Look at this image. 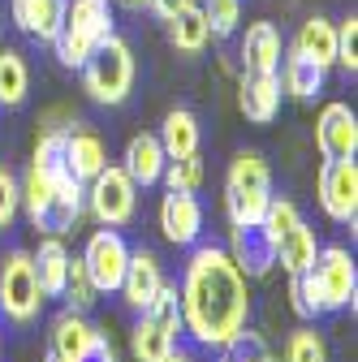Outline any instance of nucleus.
Returning a JSON list of instances; mask_svg holds the SVG:
<instances>
[{
    "instance_id": "obj_1",
    "label": "nucleus",
    "mask_w": 358,
    "mask_h": 362,
    "mask_svg": "<svg viewBox=\"0 0 358 362\" xmlns=\"http://www.w3.org/2000/svg\"><path fill=\"white\" fill-rule=\"evenodd\" d=\"M177 302H182V332H190L203 349H225V341L250 320L246 276L220 246L190 250Z\"/></svg>"
},
{
    "instance_id": "obj_2",
    "label": "nucleus",
    "mask_w": 358,
    "mask_h": 362,
    "mask_svg": "<svg viewBox=\"0 0 358 362\" xmlns=\"http://www.w3.org/2000/svg\"><path fill=\"white\" fill-rule=\"evenodd\" d=\"M108 35H112L108 0H69V5H61V22H57V35H52L57 61L69 65V69H82L86 57H91Z\"/></svg>"
},
{
    "instance_id": "obj_30",
    "label": "nucleus",
    "mask_w": 358,
    "mask_h": 362,
    "mask_svg": "<svg viewBox=\"0 0 358 362\" xmlns=\"http://www.w3.org/2000/svg\"><path fill=\"white\" fill-rule=\"evenodd\" d=\"M160 181L168 190H199L203 186V160H199V151L195 156H182V160H164V173H160Z\"/></svg>"
},
{
    "instance_id": "obj_18",
    "label": "nucleus",
    "mask_w": 358,
    "mask_h": 362,
    "mask_svg": "<svg viewBox=\"0 0 358 362\" xmlns=\"http://www.w3.org/2000/svg\"><path fill=\"white\" fill-rule=\"evenodd\" d=\"M30 263H35L39 293H43V298H61V289H65V267H69V250H65V242H61L57 233H52V238H43L39 250L30 255Z\"/></svg>"
},
{
    "instance_id": "obj_26",
    "label": "nucleus",
    "mask_w": 358,
    "mask_h": 362,
    "mask_svg": "<svg viewBox=\"0 0 358 362\" xmlns=\"http://www.w3.org/2000/svg\"><path fill=\"white\" fill-rule=\"evenodd\" d=\"M91 337H96V328L86 324V315L82 310H65V315H57V324H52V354H61L65 362H74L86 349Z\"/></svg>"
},
{
    "instance_id": "obj_41",
    "label": "nucleus",
    "mask_w": 358,
    "mask_h": 362,
    "mask_svg": "<svg viewBox=\"0 0 358 362\" xmlns=\"http://www.w3.org/2000/svg\"><path fill=\"white\" fill-rule=\"evenodd\" d=\"M43 362H65V358H61V354H52V349H48V358H43Z\"/></svg>"
},
{
    "instance_id": "obj_7",
    "label": "nucleus",
    "mask_w": 358,
    "mask_h": 362,
    "mask_svg": "<svg viewBox=\"0 0 358 362\" xmlns=\"http://www.w3.org/2000/svg\"><path fill=\"white\" fill-rule=\"evenodd\" d=\"M43 306L39 281H35V263L26 250H9L0 259V310L9 315L13 324H30Z\"/></svg>"
},
{
    "instance_id": "obj_3",
    "label": "nucleus",
    "mask_w": 358,
    "mask_h": 362,
    "mask_svg": "<svg viewBox=\"0 0 358 362\" xmlns=\"http://www.w3.org/2000/svg\"><path fill=\"white\" fill-rule=\"evenodd\" d=\"M272 203V173L259 151H238L225 173V211L229 224H259Z\"/></svg>"
},
{
    "instance_id": "obj_12",
    "label": "nucleus",
    "mask_w": 358,
    "mask_h": 362,
    "mask_svg": "<svg viewBox=\"0 0 358 362\" xmlns=\"http://www.w3.org/2000/svg\"><path fill=\"white\" fill-rule=\"evenodd\" d=\"M160 229L173 246H195L203 233V207L190 190H168L160 203Z\"/></svg>"
},
{
    "instance_id": "obj_13",
    "label": "nucleus",
    "mask_w": 358,
    "mask_h": 362,
    "mask_svg": "<svg viewBox=\"0 0 358 362\" xmlns=\"http://www.w3.org/2000/svg\"><path fill=\"white\" fill-rule=\"evenodd\" d=\"M164 289V272H160V259L147 255V250H129V263H125V276H121V298L129 310H147L156 302V293Z\"/></svg>"
},
{
    "instance_id": "obj_10",
    "label": "nucleus",
    "mask_w": 358,
    "mask_h": 362,
    "mask_svg": "<svg viewBox=\"0 0 358 362\" xmlns=\"http://www.w3.org/2000/svg\"><path fill=\"white\" fill-rule=\"evenodd\" d=\"M316 147L324 160H354L358 151V117L350 104H324L320 121H316Z\"/></svg>"
},
{
    "instance_id": "obj_40",
    "label": "nucleus",
    "mask_w": 358,
    "mask_h": 362,
    "mask_svg": "<svg viewBox=\"0 0 358 362\" xmlns=\"http://www.w3.org/2000/svg\"><path fill=\"white\" fill-rule=\"evenodd\" d=\"M121 5H129V9H143V5H147V0H121Z\"/></svg>"
},
{
    "instance_id": "obj_20",
    "label": "nucleus",
    "mask_w": 358,
    "mask_h": 362,
    "mask_svg": "<svg viewBox=\"0 0 358 362\" xmlns=\"http://www.w3.org/2000/svg\"><path fill=\"white\" fill-rule=\"evenodd\" d=\"M199 117L190 112V108H173L168 117H164V125H160V147H164V156L168 160H182V156H195L199 151Z\"/></svg>"
},
{
    "instance_id": "obj_38",
    "label": "nucleus",
    "mask_w": 358,
    "mask_h": 362,
    "mask_svg": "<svg viewBox=\"0 0 358 362\" xmlns=\"http://www.w3.org/2000/svg\"><path fill=\"white\" fill-rule=\"evenodd\" d=\"M147 5H151V9H156L164 22H168V18H177V13H182L186 5H195V0H147Z\"/></svg>"
},
{
    "instance_id": "obj_14",
    "label": "nucleus",
    "mask_w": 358,
    "mask_h": 362,
    "mask_svg": "<svg viewBox=\"0 0 358 362\" xmlns=\"http://www.w3.org/2000/svg\"><path fill=\"white\" fill-rule=\"evenodd\" d=\"M238 108L255 125L277 121V112H281V78L277 74H242V82H238Z\"/></svg>"
},
{
    "instance_id": "obj_6",
    "label": "nucleus",
    "mask_w": 358,
    "mask_h": 362,
    "mask_svg": "<svg viewBox=\"0 0 358 362\" xmlns=\"http://www.w3.org/2000/svg\"><path fill=\"white\" fill-rule=\"evenodd\" d=\"M86 203H91L96 220L117 229V224L134 220V207H139V186L129 181V173L121 164H104L91 181H86Z\"/></svg>"
},
{
    "instance_id": "obj_36",
    "label": "nucleus",
    "mask_w": 358,
    "mask_h": 362,
    "mask_svg": "<svg viewBox=\"0 0 358 362\" xmlns=\"http://www.w3.org/2000/svg\"><path fill=\"white\" fill-rule=\"evenodd\" d=\"M18 207H22V190H18V177L0 164V229H9L13 224V216H18Z\"/></svg>"
},
{
    "instance_id": "obj_35",
    "label": "nucleus",
    "mask_w": 358,
    "mask_h": 362,
    "mask_svg": "<svg viewBox=\"0 0 358 362\" xmlns=\"http://www.w3.org/2000/svg\"><path fill=\"white\" fill-rule=\"evenodd\" d=\"M337 65H341L350 78L358 74V18H354V13L337 26Z\"/></svg>"
},
{
    "instance_id": "obj_37",
    "label": "nucleus",
    "mask_w": 358,
    "mask_h": 362,
    "mask_svg": "<svg viewBox=\"0 0 358 362\" xmlns=\"http://www.w3.org/2000/svg\"><path fill=\"white\" fill-rule=\"evenodd\" d=\"M74 362H117V354H112V345H108V337L96 328V337L86 341V349L74 358Z\"/></svg>"
},
{
    "instance_id": "obj_25",
    "label": "nucleus",
    "mask_w": 358,
    "mask_h": 362,
    "mask_svg": "<svg viewBox=\"0 0 358 362\" xmlns=\"http://www.w3.org/2000/svg\"><path fill=\"white\" fill-rule=\"evenodd\" d=\"M48 181H57V186H69V181H78L69 173V156H65V129H48L43 139L35 143V160H30Z\"/></svg>"
},
{
    "instance_id": "obj_21",
    "label": "nucleus",
    "mask_w": 358,
    "mask_h": 362,
    "mask_svg": "<svg viewBox=\"0 0 358 362\" xmlns=\"http://www.w3.org/2000/svg\"><path fill=\"white\" fill-rule=\"evenodd\" d=\"M328 82V69H320L311 57H302L298 48L285 57V69H281V90H289L294 100H316Z\"/></svg>"
},
{
    "instance_id": "obj_9",
    "label": "nucleus",
    "mask_w": 358,
    "mask_h": 362,
    "mask_svg": "<svg viewBox=\"0 0 358 362\" xmlns=\"http://www.w3.org/2000/svg\"><path fill=\"white\" fill-rule=\"evenodd\" d=\"M320 207L337 224H354L358 216V164L354 160H324L320 168Z\"/></svg>"
},
{
    "instance_id": "obj_32",
    "label": "nucleus",
    "mask_w": 358,
    "mask_h": 362,
    "mask_svg": "<svg viewBox=\"0 0 358 362\" xmlns=\"http://www.w3.org/2000/svg\"><path fill=\"white\" fill-rule=\"evenodd\" d=\"M289 306L298 320H320L324 306H320V293H316V281H311V272H298L289 276Z\"/></svg>"
},
{
    "instance_id": "obj_33",
    "label": "nucleus",
    "mask_w": 358,
    "mask_h": 362,
    "mask_svg": "<svg viewBox=\"0 0 358 362\" xmlns=\"http://www.w3.org/2000/svg\"><path fill=\"white\" fill-rule=\"evenodd\" d=\"M203 18H207L212 39H229L238 30V22H242V0H207Z\"/></svg>"
},
{
    "instance_id": "obj_5",
    "label": "nucleus",
    "mask_w": 358,
    "mask_h": 362,
    "mask_svg": "<svg viewBox=\"0 0 358 362\" xmlns=\"http://www.w3.org/2000/svg\"><path fill=\"white\" fill-rule=\"evenodd\" d=\"M306 272H311V281H316V293H320L324 315L354 306L358 267H354V255H350L345 246H320V250H316V263H311Z\"/></svg>"
},
{
    "instance_id": "obj_31",
    "label": "nucleus",
    "mask_w": 358,
    "mask_h": 362,
    "mask_svg": "<svg viewBox=\"0 0 358 362\" xmlns=\"http://www.w3.org/2000/svg\"><path fill=\"white\" fill-rule=\"evenodd\" d=\"M225 362H277L272 349H267V341L250 328H238L229 341H225Z\"/></svg>"
},
{
    "instance_id": "obj_11",
    "label": "nucleus",
    "mask_w": 358,
    "mask_h": 362,
    "mask_svg": "<svg viewBox=\"0 0 358 362\" xmlns=\"http://www.w3.org/2000/svg\"><path fill=\"white\" fill-rule=\"evenodd\" d=\"M229 259L238 263L242 276H267L277 263V242L263 224H233L229 238Z\"/></svg>"
},
{
    "instance_id": "obj_4",
    "label": "nucleus",
    "mask_w": 358,
    "mask_h": 362,
    "mask_svg": "<svg viewBox=\"0 0 358 362\" xmlns=\"http://www.w3.org/2000/svg\"><path fill=\"white\" fill-rule=\"evenodd\" d=\"M82 86H86V95L96 104H104V108H117V104L129 100V90H134V52L117 30L86 57Z\"/></svg>"
},
{
    "instance_id": "obj_15",
    "label": "nucleus",
    "mask_w": 358,
    "mask_h": 362,
    "mask_svg": "<svg viewBox=\"0 0 358 362\" xmlns=\"http://www.w3.org/2000/svg\"><path fill=\"white\" fill-rule=\"evenodd\" d=\"M242 69L246 74H277L281 69V30L272 22H250L242 35Z\"/></svg>"
},
{
    "instance_id": "obj_19",
    "label": "nucleus",
    "mask_w": 358,
    "mask_h": 362,
    "mask_svg": "<svg viewBox=\"0 0 358 362\" xmlns=\"http://www.w3.org/2000/svg\"><path fill=\"white\" fill-rule=\"evenodd\" d=\"M61 5H65V0H9L18 30L39 39V43H52L57 22H61Z\"/></svg>"
},
{
    "instance_id": "obj_22",
    "label": "nucleus",
    "mask_w": 358,
    "mask_h": 362,
    "mask_svg": "<svg viewBox=\"0 0 358 362\" xmlns=\"http://www.w3.org/2000/svg\"><path fill=\"white\" fill-rule=\"evenodd\" d=\"M294 48L302 57H311L320 69H333L337 65V26L328 18H306L302 30H298V39H294Z\"/></svg>"
},
{
    "instance_id": "obj_8",
    "label": "nucleus",
    "mask_w": 358,
    "mask_h": 362,
    "mask_svg": "<svg viewBox=\"0 0 358 362\" xmlns=\"http://www.w3.org/2000/svg\"><path fill=\"white\" fill-rule=\"evenodd\" d=\"M82 263H86V272H91V281H96L100 293H117L121 276H125V263H129V246H125V238L117 229L104 224V229H96L91 242H86Z\"/></svg>"
},
{
    "instance_id": "obj_23",
    "label": "nucleus",
    "mask_w": 358,
    "mask_h": 362,
    "mask_svg": "<svg viewBox=\"0 0 358 362\" xmlns=\"http://www.w3.org/2000/svg\"><path fill=\"white\" fill-rule=\"evenodd\" d=\"M316 250H320V242H316V229H311L306 220H298L294 229H285L277 238V259H281V267L289 276H298V272H306L316 263Z\"/></svg>"
},
{
    "instance_id": "obj_17",
    "label": "nucleus",
    "mask_w": 358,
    "mask_h": 362,
    "mask_svg": "<svg viewBox=\"0 0 358 362\" xmlns=\"http://www.w3.org/2000/svg\"><path fill=\"white\" fill-rule=\"evenodd\" d=\"M164 147H160V139L156 134H134L129 139V147H125V173H129V181L139 190H147V186H156L160 181V173H164Z\"/></svg>"
},
{
    "instance_id": "obj_28",
    "label": "nucleus",
    "mask_w": 358,
    "mask_h": 362,
    "mask_svg": "<svg viewBox=\"0 0 358 362\" xmlns=\"http://www.w3.org/2000/svg\"><path fill=\"white\" fill-rule=\"evenodd\" d=\"M26 90H30V69H26L22 52L0 48V108L26 104Z\"/></svg>"
},
{
    "instance_id": "obj_27",
    "label": "nucleus",
    "mask_w": 358,
    "mask_h": 362,
    "mask_svg": "<svg viewBox=\"0 0 358 362\" xmlns=\"http://www.w3.org/2000/svg\"><path fill=\"white\" fill-rule=\"evenodd\" d=\"M173 345H177V337H173L168 328H160L151 315L143 310V315H139V324H134V332H129V349H134V358H139V362H160Z\"/></svg>"
},
{
    "instance_id": "obj_16",
    "label": "nucleus",
    "mask_w": 358,
    "mask_h": 362,
    "mask_svg": "<svg viewBox=\"0 0 358 362\" xmlns=\"http://www.w3.org/2000/svg\"><path fill=\"white\" fill-rule=\"evenodd\" d=\"M65 156H69V173L82 181H91L104 164H108V151H104V139L86 125H65Z\"/></svg>"
},
{
    "instance_id": "obj_34",
    "label": "nucleus",
    "mask_w": 358,
    "mask_h": 362,
    "mask_svg": "<svg viewBox=\"0 0 358 362\" xmlns=\"http://www.w3.org/2000/svg\"><path fill=\"white\" fill-rule=\"evenodd\" d=\"M285 362H328V345L316 328H298L285 341Z\"/></svg>"
},
{
    "instance_id": "obj_29",
    "label": "nucleus",
    "mask_w": 358,
    "mask_h": 362,
    "mask_svg": "<svg viewBox=\"0 0 358 362\" xmlns=\"http://www.w3.org/2000/svg\"><path fill=\"white\" fill-rule=\"evenodd\" d=\"M61 298L69 302V310H91L96 306V298H100V289H96V281H91V272H86V263H82V255L74 259L69 255V267H65V289H61Z\"/></svg>"
},
{
    "instance_id": "obj_39",
    "label": "nucleus",
    "mask_w": 358,
    "mask_h": 362,
    "mask_svg": "<svg viewBox=\"0 0 358 362\" xmlns=\"http://www.w3.org/2000/svg\"><path fill=\"white\" fill-rule=\"evenodd\" d=\"M160 362H190V358H186V354H182V349H177V345H173V349H168V354H164V358H160Z\"/></svg>"
},
{
    "instance_id": "obj_24",
    "label": "nucleus",
    "mask_w": 358,
    "mask_h": 362,
    "mask_svg": "<svg viewBox=\"0 0 358 362\" xmlns=\"http://www.w3.org/2000/svg\"><path fill=\"white\" fill-rule=\"evenodd\" d=\"M168 39H173V48H177V52H186V57L203 52V48H207V39H212L207 18H203V5H186L177 18H168Z\"/></svg>"
}]
</instances>
